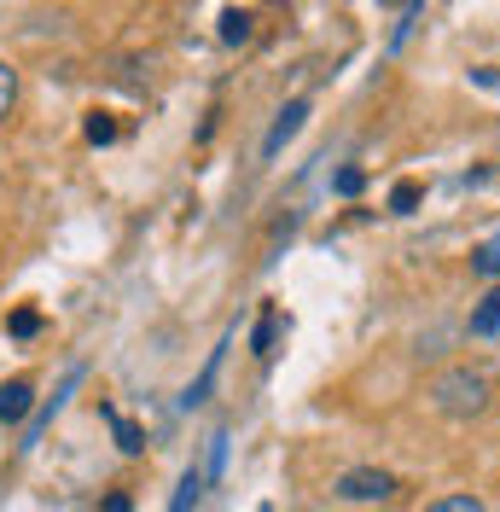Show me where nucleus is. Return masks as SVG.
Masks as SVG:
<instances>
[{
	"instance_id": "6",
	"label": "nucleus",
	"mask_w": 500,
	"mask_h": 512,
	"mask_svg": "<svg viewBox=\"0 0 500 512\" xmlns=\"http://www.w3.org/2000/svg\"><path fill=\"white\" fill-rule=\"evenodd\" d=\"M198 495H204V472H198V466H187V472H181V483H175V501H169V512H192V507H198Z\"/></svg>"
},
{
	"instance_id": "16",
	"label": "nucleus",
	"mask_w": 500,
	"mask_h": 512,
	"mask_svg": "<svg viewBox=\"0 0 500 512\" xmlns=\"http://www.w3.org/2000/svg\"><path fill=\"white\" fill-rule=\"evenodd\" d=\"M6 332H12V338H35V332H41V315H35V309H18Z\"/></svg>"
},
{
	"instance_id": "9",
	"label": "nucleus",
	"mask_w": 500,
	"mask_h": 512,
	"mask_svg": "<svg viewBox=\"0 0 500 512\" xmlns=\"http://www.w3.org/2000/svg\"><path fill=\"white\" fill-rule=\"evenodd\" d=\"M471 268H477L483 280H495V274H500V233H495V239H483V245L471 251Z\"/></svg>"
},
{
	"instance_id": "5",
	"label": "nucleus",
	"mask_w": 500,
	"mask_h": 512,
	"mask_svg": "<svg viewBox=\"0 0 500 512\" xmlns=\"http://www.w3.org/2000/svg\"><path fill=\"white\" fill-rule=\"evenodd\" d=\"M495 332H500V286L471 309V338H495Z\"/></svg>"
},
{
	"instance_id": "7",
	"label": "nucleus",
	"mask_w": 500,
	"mask_h": 512,
	"mask_svg": "<svg viewBox=\"0 0 500 512\" xmlns=\"http://www.w3.org/2000/svg\"><path fill=\"white\" fill-rule=\"evenodd\" d=\"M105 425L117 431V448H123V454H140V448H146V437H140V425H134V419H123L117 408H105Z\"/></svg>"
},
{
	"instance_id": "15",
	"label": "nucleus",
	"mask_w": 500,
	"mask_h": 512,
	"mask_svg": "<svg viewBox=\"0 0 500 512\" xmlns=\"http://www.w3.org/2000/svg\"><path fill=\"white\" fill-rule=\"evenodd\" d=\"M425 512H489L477 495H448V501H437V507H425Z\"/></svg>"
},
{
	"instance_id": "11",
	"label": "nucleus",
	"mask_w": 500,
	"mask_h": 512,
	"mask_svg": "<svg viewBox=\"0 0 500 512\" xmlns=\"http://www.w3.org/2000/svg\"><path fill=\"white\" fill-rule=\"evenodd\" d=\"M413 204H419V181H396L390 187V210L396 216H413Z\"/></svg>"
},
{
	"instance_id": "18",
	"label": "nucleus",
	"mask_w": 500,
	"mask_h": 512,
	"mask_svg": "<svg viewBox=\"0 0 500 512\" xmlns=\"http://www.w3.org/2000/svg\"><path fill=\"white\" fill-rule=\"evenodd\" d=\"M105 512H134V501H128V495H111V501H105Z\"/></svg>"
},
{
	"instance_id": "17",
	"label": "nucleus",
	"mask_w": 500,
	"mask_h": 512,
	"mask_svg": "<svg viewBox=\"0 0 500 512\" xmlns=\"http://www.w3.org/2000/svg\"><path fill=\"white\" fill-rule=\"evenodd\" d=\"M361 187H367V175H361V169H344V175H338V192H344V198H355Z\"/></svg>"
},
{
	"instance_id": "3",
	"label": "nucleus",
	"mask_w": 500,
	"mask_h": 512,
	"mask_svg": "<svg viewBox=\"0 0 500 512\" xmlns=\"http://www.w3.org/2000/svg\"><path fill=\"white\" fill-rule=\"evenodd\" d=\"M303 117H309V99H291V105L280 111V123L268 128V140H262V158H280V152H285V140H297Z\"/></svg>"
},
{
	"instance_id": "2",
	"label": "nucleus",
	"mask_w": 500,
	"mask_h": 512,
	"mask_svg": "<svg viewBox=\"0 0 500 512\" xmlns=\"http://www.w3.org/2000/svg\"><path fill=\"white\" fill-rule=\"evenodd\" d=\"M338 495L344 501H384V495H396V478L390 472H373V466H355L338 478Z\"/></svg>"
},
{
	"instance_id": "14",
	"label": "nucleus",
	"mask_w": 500,
	"mask_h": 512,
	"mask_svg": "<svg viewBox=\"0 0 500 512\" xmlns=\"http://www.w3.org/2000/svg\"><path fill=\"white\" fill-rule=\"evenodd\" d=\"M88 140H94V146H111V140H117V123H111L105 111H94V117H88Z\"/></svg>"
},
{
	"instance_id": "8",
	"label": "nucleus",
	"mask_w": 500,
	"mask_h": 512,
	"mask_svg": "<svg viewBox=\"0 0 500 512\" xmlns=\"http://www.w3.org/2000/svg\"><path fill=\"white\" fill-rule=\"evenodd\" d=\"M250 24H256V18H250L245 6H227V12H221V41H227V47L250 41Z\"/></svg>"
},
{
	"instance_id": "10",
	"label": "nucleus",
	"mask_w": 500,
	"mask_h": 512,
	"mask_svg": "<svg viewBox=\"0 0 500 512\" xmlns=\"http://www.w3.org/2000/svg\"><path fill=\"white\" fill-rule=\"evenodd\" d=\"M216 373H221V350L210 355V361H204V373H198V384H192V390L181 396V402H187V408H198V402L210 396V384H216Z\"/></svg>"
},
{
	"instance_id": "12",
	"label": "nucleus",
	"mask_w": 500,
	"mask_h": 512,
	"mask_svg": "<svg viewBox=\"0 0 500 512\" xmlns=\"http://www.w3.org/2000/svg\"><path fill=\"white\" fill-rule=\"evenodd\" d=\"M274 338H280V315L268 309V315H262V326H256V338H250V344H256V355H274Z\"/></svg>"
},
{
	"instance_id": "1",
	"label": "nucleus",
	"mask_w": 500,
	"mask_h": 512,
	"mask_svg": "<svg viewBox=\"0 0 500 512\" xmlns=\"http://www.w3.org/2000/svg\"><path fill=\"white\" fill-rule=\"evenodd\" d=\"M489 390H495V379L483 367H448L431 384V402H437L442 414H483L489 408Z\"/></svg>"
},
{
	"instance_id": "13",
	"label": "nucleus",
	"mask_w": 500,
	"mask_h": 512,
	"mask_svg": "<svg viewBox=\"0 0 500 512\" xmlns=\"http://www.w3.org/2000/svg\"><path fill=\"white\" fill-rule=\"evenodd\" d=\"M12 99H18V70H12V64L0 59V117L12 111Z\"/></svg>"
},
{
	"instance_id": "4",
	"label": "nucleus",
	"mask_w": 500,
	"mask_h": 512,
	"mask_svg": "<svg viewBox=\"0 0 500 512\" xmlns=\"http://www.w3.org/2000/svg\"><path fill=\"white\" fill-rule=\"evenodd\" d=\"M30 402H35L30 379H6L0 384V425H18V419L30 414Z\"/></svg>"
}]
</instances>
